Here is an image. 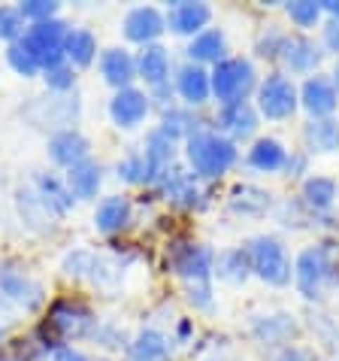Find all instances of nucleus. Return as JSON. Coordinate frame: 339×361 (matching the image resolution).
<instances>
[{
	"label": "nucleus",
	"instance_id": "nucleus-1",
	"mask_svg": "<svg viewBox=\"0 0 339 361\" xmlns=\"http://www.w3.org/2000/svg\"><path fill=\"white\" fill-rule=\"evenodd\" d=\"M170 267L182 279L185 295L194 310H212V276H215V252L203 243H179L170 252Z\"/></svg>",
	"mask_w": 339,
	"mask_h": 361
},
{
	"label": "nucleus",
	"instance_id": "nucleus-2",
	"mask_svg": "<svg viewBox=\"0 0 339 361\" xmlns=\"http://www.w3.org/2000/svg\"><path fill=\"white\" fill-rule=\"evenodd\" d=\"M185 158L197 179H222L239 161V149L234 140H227L215 128L203 125L185 140Z\"/></svg>",
	"mask_w": 339,
	"mask_h": 361
},
{
	"label": "nucleus",
	"instance_id": "nucleus-3",
	"mask_svg": "<svg viewBox=\"0 0 339 361\" xmlns=\"http://www.w3.org/2000/svg\"><path fill=\"white\" fill-rule=\"evenodd\" d=\"M336 249L333 243H312L306 246L294 262V286L306 300H321L327 288L336 283Z\"/></svg>",
	"mask_w": 339,
	"mask_h": 361
},
{
	"label": "nucleus",
	"instance_id": "nucleus-4",
	"mask_svg": "<svg viewBox=\"0 0 339 361\" xmlns=\"http://www.w3.org/2000/svg\"><path fill=\"white\" fill-rule=\"evenodd\" d=\"M245 255L252 264V276H257L261 283L273 288H285L294 279V264L288 255L285 243L273 234H257L245 243Z\"/></svg>",
	"mask_w": 339,
	"mask_h": 361
},
{
	"label": "nucleus",
	"instance_id": "nucleus-5",
	"mask_svg": "<svg viewBox=\"0 0 339 361\" xmlns=\"http://www.w3.org/2000/svg\"><path fill=\"white\" fill-rule=\"evenodd\" d=\"M209 76H212V97L218 100V106L243 104L248 94L257 92V70L243 55H227L209 70Z\"/></svg>",
	"mask_w": 339,
	"mask_h": 361
},
{
	"label": "nucleus",
	"instance_id": "nucleus-6",
	"mask_svg": "<svg viewBox=\"0 0 339 361\" xmlns=\"http://www.w3.org/2000/svg\"><path fill=\"white\" fill-rule=\"evenodd\" d=\"M255 100H257V113L270 122H282V118H291L300 106V88L294 85V79L282 73V70H273L267 73L261 82H257V92H255Z\"/></svg>",
	"mask_w": 339,
	"mask_h": 361
},
{
	"label": "nucleus",
	"instance_id": "nucleus-7",
	"mask_svg": "<svg viewBox=\"0 0 339 361\" xmlns=\"http://www.w3.org/2000/svg\"><path fill=\"white\" fill-rule=\"evenodd\" d=\"M67 34H70V25L64 22V18H49V22L27 25V31L18 43L37 58V64L43 67V73H46V70H52V67L67 61L64 58Z\"/></svg>",
	"mask_w": 339,
	"mask_h": 361
},
{
	"label": "nucleus",
	"instance_id": "nucleus-8",
	"mask_svg": "<svg viewBox=\"0 0 339 361\" xmlns=\"http://www.w3.org/2000/svg\"><path fill=\"white\" fill-rule=\"evenodd\" d=\"M122 262L118 258H109L101 255L94 249H70L61 262L64 276H73V279H85L91 286H113L118 276H122Z\"/></svg>",
	"mask_w": 339,
	"mask_h": 361
},
{
	"label": "nucleus",
	"instance_id": "nucleus-9",
	"mask_svg": "<svg viewBox=\"0 0 339 361\" xmlns=\"http://www.w3.org/2000/svg\"><path fill=\"white\" fill-rule=\"evenodd\" d=\"M0 300L13 304L18 310H37L46 300V288L13 262H0Z\"/></svg>",
	"mask_w": 339,
	"mask_h": 361
},
{
	"label": "nucleus",
	"instance_id": "nucleus-10",
	"mask_svg": "<svg viewBox=\"0 0 339 361\" xmlns=\"http://www.w3.org/2000/svg\"><path fill=\"white\" fill-rule=\"evenodd\" d=\"M79 97L73 94H52V97H34V104L22 109V113L27 116V122H31L34 128H55L58 131H67L70 125L79 118Z\"/></svg>",
	"mask_w": 339,
	"mask_h": 361
},
{
	"label": "nucleus",
	"instance_id": "nucleus-11",
	"mask_svg": "<svg viewBox=\"0 0 339 361\" xmlns=\"http://www.w3.org/2000/svg\"><path fill=\"white\" fill-rule=\"evenodd\" d=\"M97 319L85 304H76V300H58L49 313V325L52 331H58L64 340H79V337H91L97 328Z\"/></svg>",
	"mask_w": 339,
	"mask_h": 361
},
{
	"label": "nucleus",
	"instance_id": "nucleus-12",
	"mask_svg": "<svg viewBox=\"0 0 339 361\" xmlns=\"http://www.w3.org/2000/svg\"><path fill=\"white\" fill-rule=\"evenodd\" d=\"M148 113H152V97L136 85L122 88V92H115L113 100H109V118L122 131H131V128L143 125Z\"/></svg>",
	"mask_w": 339,
	"mask_h": 361
},
{
	"label": "nucleus",
	"instance_id": "nucleus-13",
	"mask_svg": "<svg viewBox=\"0 0 339 361\" xmlns=\"http://www.w3.org/2000/svg\"><path fill=\"white\" fill-rule=\"evenodd\" d=\"M279 61L285 64L288 73L303 76V73H315L318 64L324 61V52H321V46H318L312 37L285 34V43H282V49H279Z\"/></svg>",
	"mask_w": 339,
	"mask_h": 361
},
{
	"label": "nucleus",
	"instance_id": "nucleus-14",
	"mask_svg": "<svg viewBox=\"0 0 339 361\" xmlns=\"http://www.w3.org/2000/svg\"><path fill=\"white\" fill-rule=\"evenodd\" d=\"M46 155L52 164L70 170L91 158V140L79 131V128H67V131H58L46 140Z\"/></svg>",
	"mask_w": 339,
	"mask_h": 361
},
{
	"label": "nucleus",
	"instance_id": "nucleus-15",
	"mask_svg": "<svg viewBox=\"0 0 339 361\" xmlns=\"http://www.w3.org/2000/svg\"><path fill=\"white\" fill-rule=\"evenodd\" d=\"M300 106L309 113V118H333L339 106V92L331 76L312 73L300 85Z\"/></svg>",
	"mask_w": 339,
	"mask_h": 361
},
{
	"label": "nucleus",
	"instance_id": "nucleus-16",
	"mask_svg": "<svg viewBox=\"0 0 339 361\" xmlns=\"http://www.w3.org/2000/svg\"><path fill=\"white\" fill-rule=\"evenodd\" d=\"M164 18H167V31L179 37H197L212 22V6L200 4V0H176V4L167 6Z\"/></svg>",
	"mask_w": 339,
	"mask_h": 361
},
{
	"label": "nucleus",
	"instance_id": "nucleus-17",
	"mask_svg": "<svg viewBox=\"0 0 339 361\" xmlns=\"http://www.w3.org/2000/svg\"><path fill=\"white\" fill-rule=\"evenodd\" d=\"M257 122H261V113H257V106H252L248 100L243 104H227V106H218L215 113V131L227 137V140H248L255 131H257Z\"/></svg>",
	"mask_w": 339,
	"mask_h": 361
},
{
	"label": "nucleus",
	"instance_id": "nucleus-18",
	"mask_svg": "<svg viewBox=\"0 0 339 361\" xmlns=\"http://www.w3.org/2000/svg\"><path fill=\"white\" fill-rule=\"evenodd\" d=\"M122 31L131 43L155 46L158 39H161V34L167 31V18L158 6H134V9H127Z\"/></svg>",
	"mask_w": 339,
	"mask_h": 361
},
{
	"label": "nucleus",
	"instance_id": "nucleus-19",
	"mask_svg": "<svg viewBox=\"0 0 339 361\" xmlns=\"http://www.w3.org/2000/svg\"><path fill=\"white\" fill-rule=\"evenodd\" d=\"M248 331L257 343H267V346H291V340L297 337V319L291 313H264V316H252L248 319Z\"/></svg>",
	"mask_w": 339,
	"mask_h": 361
},
{
	"label": "nucleus",
	"instance_id": "nucleus-20",
	"mask_svg": "<svg viewBox=\"0 0 339 361\" xmlns=\"http://www.w3.org/2000/svg\"><path fill=\"white\" fill-rule=\"evenodd\" d=\"M155 185L167 195V200H173V204L185 207V209L197 207V197H203V195H200V179H197L194 173H188V170H182L179 164L167 167L164 173L158 176Z\"/></svg>",
	"mask_w": 339,
	"mask_h": 361
},
{
	"label": "nucleus",
	"instance_id": "nucleus-21",
	"mask_svg": "<svg viewBox=\"0 0 339 361\" xmlns=\"http://www.w3.org/2000/svg\"><path fill=\"white\" fill-rule=\"evenodd\" d=\"M176 94L185 100V106H203L212 97V76L200 64H182L176 73Z\"/></svg>",
	"mask_w": 339,
	"mask_h": 361
},
{
	"label": "nucleus",
	"instance_id": "nucleus-22",
	"mask_svg": "<svg viewBox=\"0 0 339 361\" xmlns=\"http://www.w3.org/2000/svg\"><path fill=\"white\" fill-rule=\"evenodd\" d=\"M170 52L155 43V46H143L136 55V76L143 79V82L148 85V92H158V88L170 85Z\"/></svg>",
	"mask_w": 339,
	"mask_h": 361
},
{
	"label": "nucleus",
	"instance_id": "nucleus-23",
	"mask_svg": "<svg viewBox=\"0 0 339 361\" xmlns=\"http://www.w3.org/2000/svg\"><path fill=\"white\" fill-rule=\"evenodd\" d=\"M336 195L339 188L331 176H306L303 179V188H300V204L306 207L309 216H331V209L336 204Z\"/></svg>",
	"mask_w": 339,
	"mask_h": 361
},
{
	"label": "nucleus",
	"instance_id": "nucleus-24",
	"mask_svg": "<svg viewBox=\"0 0 339 361\" xmlns=\"http://www.w3.org/2000/svg\"><path fill=\"white\" fill-rule=\"evenodd\" d=\"M101 76L106 85H113L115 92L122 88H131L136 79V58L127 52V49H106L101 55Z\"/></svg>",
	"mask_w": 339,
	"mask_h": 361
},
{
	"label": "nucleus",
	"instance_id": "nucleus-25",
	"mask_svg": "<svg viewBox=\"0 0 339 361\" xmlns=\"http://www.w3.org/2000/svg\"><path fill=\"white\" fill-rule=\"evenodd\" d=\"M185 52H188V61L191 64H200V67L212 64L215 67L218 61H224L227 58V37H224L222 27H206L203 34L188 39Z\"/></svg>",
	"mask_w": 339,
	"mask_h": 361
},
{
	"label": "nucleus",
	"instance_id": "nucleus-26",
	"mask_svg": "<svg viewBox=\"0 0 339 361\" xmlns=\"http://www.w3.org/2000/svg\"><path fill=\"white\" fill-rule=\"evenodd\" d=\"M131 216H134L131 197L127 195H109L94 209V228L101 231V234H118V231L127 228Z\"/></svg>",
	"mask_w": 339,
	"mask_h": 361
},
{
	"label": "nucleus",
	"instance_id": "nucleus-27",
	"mask_svg": "<svg viewBox=\"0 0 339 361\" xmlns=\"http://www.w3.org/2000/svg\"><path fill=\"white\" fill-rule=\"evenodd\" d=\"M173 353V340L158 328H143L127 343V361H170Z\"/></svg>",
	"mask_w": 339,
	"mask_h": 361
},
{
	"label": "nucleus",
	"instance_id": "nucleus-28",
	"mask_svg": "<svg viewBox=\"0 0 339 361\" xmlns=\"http://www.w3.org/2000/svg\"><path fill=\"white\" fill-rule=\"evenodd\" d=\"M245 164L257 173H279L288 164V149L276 137H257L245 155Z\"/></svg>",
	"mask_w": 339,
	"mask_h": 361
},
{
	"label": "nucleus",
	"instance_id": "nucleus-29",
	"mask_svg": "<svg viewBox=\"0 0 339 361\" xmlns=\"http://www.w3.org/2000/svg\"><path fill=\"white\" fill-rule=\"evenodd\" d=\"M303 143L309 155L339 152V118H309L303 125Z\"/></svg>",
	"mask_w": 339,
	"mask_h": 361
},
{
	"label": "nucleus",
	"instance_id": "nucleus-30",
	"mask_svg": "<svg viewBox=\"0 0 339 361\" xmlns=\"http://www.w3.org/2000/svg\"><path fill=\"white\" fill-rule=\"evenodd\" d=\"M64 183L70 188V195H73V200H91V197H97V192H101V185H103V167L88 158V161L67 170Z\"/></svg>",
	"mask_w": 339,
	"mask_h": 361
},
{
	"label": "nucleus",
	"instance_id": "nucleus-31",
	"mask_svg": "<svg viewBox=\"0 0 339 361\" xmlns=\"http://www.w3.org/2000/svg\"><path fill=\"white\" fill-rule=\"evenodd\" d=\"M227 207H231V213L243 216V219H261L270 213L273 195L257 185H236L231 197H227Z\"/></svg>",
	"mask_w": 339,
	"mask_h": 361
},
{
	"label": "nucleus",
	"instance_id": "nucleus-32",
	"mask_svg": "<svg viewBox=\"0 0 339 361\" xmlns=\"http://www.w3.org/2000/svg\"><path fill=\"white\" fill-rule=\"evenodd\" d=\"M146 161H148V170H152V185L158 183V176L164 173L167 167L176 164V140H170L161 128L148 131L146 137Z\"/></svg>",
	"mask_w": 339,
	"mask_h": 361
},
{
	"label": "nucleus",
	"instance_id": "nucleus-33",
	"mask_svg": "<svg viewBox=\"0 0 339 361\" xmlns=\"http://www.w3.org/2000/svg\"><path fill=\"white\" fill-rule=\"evenodd\" d=\"M31 185H34V192L43 197L49 207H52V213L58 219L73 209V195H70V188H67L64 179H58L55 173H37Z\"/></svg>",
	"mask_w": 339,
	"mask_h": 361
},
{
	"label": "nucleus",
	"instance_id": "nucleus-34",
	"mask_svg": "<svg viewBox=\"0 0 339 361\" xmlns=\"http://www.w3.org/2000/svg\"><path fill=\"white\" fill-rule=\"evenodd\" d=\"M215 276L227 286H239L252 276V264H248L245 246H234V249H222L215 255Z\"/></svg>",
	"mask_w": 339,
	"mask_h": 361
},
{
	"label": "nucleus",
	"instance_id": "nucleus-35",
	"mask_svg": "<svg viewBox=\"0 0 339 361\" xmlns=\"http://www.w3.org/2000/svg\"><path fill=\"white\" fill-rule=\"evenodd\" d=\"M15 200H18V209H22V219L31 228H37V231H49V228H52V222L58 219L52 213V207H49L46 200L34 192V185H22V188H18Z\"/></svg>",
	"mask_w": 339,
	"mask_h": 361
},
{
	"label": "nucleus",
	"instance_id": "nucleus-36",
	"mask_svg": "<svg viewBox=\"0 0 339 361\" xmlns=\"http://www.w3.org/2000/svg\"><path fill=\"white\" fill-rule=\"evenodd\" d=\"M64 58L70 67H88L97 58V37L88 27H70L67 43H64Z\"/></svg>",
	"mask_w": 339,
	"mask_h": 361
},
{
	"label": "nucleus",
	"instance_id": "nucleus-37",
	"mask_svg": "<svg viewBox=\"0 0 339 361\" xmlns=\"http://www.w3.org/2000/svg\"><path fill=\"white\" fill-rule=\"evenodd\" d=\"M158 128H161V131H164L170 140H176V143H179V140H188V137H191L197 128H203V122H197V118L188 113V109L167 106L164 116H161V125H158Z\"/></svg>",
	"mask_w": 339,
	"mask_h": 361
},
{
	"label": "nucleus",
	"instance_id": "nucleus-38",
	"mask_svg": "<svg viewBox=\"0 0 339 361\" xmlns=\"http://www.w3.org/2000/svg\"><path fill=\"white\" fill-rule=\"evenodd\" d=\"M115 173L122 183H131V185H152V170H148V161L143 152H131L118 161Z\"/></svg>",
	"mask_w": 339,
	"mask_h": 361
},
{
	"label": "nucleus",
	"instance_id": "nucleus-39",
	"mask_svg": "<svg viewBox=\"0 0 339 361\" xmlns=\"http://www.w3.org/2000/svg\"><path fill=\"white\" fill-rule=\"evenodd\" d=\"M285 13L297 27H315L321 22L324 9L321 0H291V4H285Z\"/></svg>",
	"mask_w": 339,
	"mask_h": 361
},
{
	"label": "nucleus",
	"instance_id": "nucleus-40",
	"mask_svg": "<svg viewBox=\"0 0 339 361\" xmlns=\"http://www.w3.org/2000/svg\"><path fill=\"white\" fill-rule=\"evenodd\" d=\"M25 31H27V22L18 13V6H0V39L6 46H13L25 37Z\"/></svg>",
	"mask_w": 339,
	"mask_h": 361
},
{
	"label": "nucleus",
	"instance_id": "nucleus-41",
	"mask_svg": "<svg viewBox=\"0 0 339 361\" xmlns=\"http://www.w3.org/2000/svg\"><path fill=\"white\" fill-rule=\"evenodd\" d=\"M6 64L15 70L22 79H34L37 73H43V67L37 64V58L27 52V49L22 43H13V46H6Z\"/></svg>",
	"mask_w": 339,
	"mask_h": 361
},
{
	"label": "nucleus",
	"instance_id": "nucleus-42",
	"mask_svg": "<svg viewBox=\"0 0 339 361\" xmlns=\"http://www.w3.org/2000/svg\"><path fill=\"white\" fill-rule=\"evenodd\" d=\"M18 13L25 16L27 25H37V22L58 18V13H61V4H55V0H25V4H18Z\"/></svg>",
	"mask_w": 339,
	"mask_h": 361
},
{
	"label": "nucleus",
	"instance_id": "nucleus-43",
	"mask_svg": "<svg viewBox=\"0 0 339 361\" xmlns=\"http://www.w3.org/2000/svg\"><path fill=\"white\" fill-rule=\"evenodd\" d=\"M43 79H46V88L49 92H55V94H70L76 88V70L70 67L67 61L52 67V70H46Z\"/></svg>",
	"mask_w": 339,
	"mask_h": 361
},
{
	"label": "nucleus",
	"instance_id": "nucleus-44",
	"mask_svg": "<svg viewBox=\"0 0 339 361\" xmlns=\"http://www.w3.org/2000/svg\"><path fill=\"white\" fill-rule=\"evenodd\" d=\"M285 43L282 31H267L264 37H257V55L261 58H279V49Z\"/></svg>",
	"mask_w": 339,
	"mask_h": 361
},
{
	"label": "nucleus",
	"instance_id": "nucleus-45",
	"mask_svg": "<svg viewBox=\"0 0 339 361\" xmlns=\"http://www.w3.org/2000/svg\"><path fill=\"white\" fill-rule=\"evenodd\" d=\"M52 361H103V358H94V355H88L85 349H79L73 343H58L52 349Z\"/></svg>",
	"mask_w": 339,
	"mask_h": 361
},
{
	"label": "nucleus",
	"instance_id": "nucleus-46",
	"mask_svg": "<svg viewBox=\"0 0 339 361\" xmlns=\"http://www.w3.org/2000/svg\"><path fill=\"white\" fill-rule=\"evenodd\" d=\"M324 49L339 55V18H327L324 22Z\"/></svg>",
	"mask_w": 339,
	"mask_h": 361
},
{
	"label": "nucleus",
	"instance_id": "nucleus-47",
	"mask_svg": "<svg viewBox=\"0 0 339 361\" xmlns=\"http://www.w3.org/2000/svg\"><path fill=\"white\" fill-rule=\"evenodd\" d=\"M285 173H288V176H300V173H306V155H303V152H288Z\"/></svg>",
	"mask_w": 339,
	"mask_h": 361
},
{
	"label": "nucleus",
	"instance_id": "nucleus-48",
	"mask_svg": "<svg viewBox=\"0 0 339 361\" xmlns=\"http://www.w3.org/2000/svg\"><path fill=\"white\" fill-rule=\"evenodd\" d=\"M270 361H309V355L303 353L300 346H282Z\"/></svg>",
	"mask_w": 339,
	"mask_h": 361
},
{
	"label": "nucleus",
	"instance_id": "nucleus-49",
	"mask_svg": "<svg viewBox=\"0 0 339 361\" xmlns=\"http://www.w3.org/2000/svg\"><path fill=\"white\" fill-rule=\"evenodd\" d=\"M321 9L331 18H339V0H321Z\"/></svg>",
	"mask_w": 339,
	"mask_h": 361
},
{
	"label": "nucleus",
	"instance_id": "nucleus-50",
	"mask_svg": "<svg viewBox=\"0 0 339 361\" xmlns=\"http://www.w3.org/2000/svg\"><path fill=\"white\" fill-rule=\"evenodd\" d=\"M331 79H333V85H336V92H339V58H336V67H333V76Z\"/></svg>",
	"mask_w": 339,
	"mask_h": 361
},
{
	"label": "nucleus",
	"instance_id": "nucleus-51",
	"mask_svg": "<svg viewBox=\"0 0 339 361\" xmlns=\"http://www.w3.org/2000/svg\"><path fill=\"white\" fill-rule=\"evenodd\" d=\"M4 334H6V328H4V325H0V340H4Z\"/></svg>",
	"mask_w": 339,
	"mask_h": 361
}]
</instances>
